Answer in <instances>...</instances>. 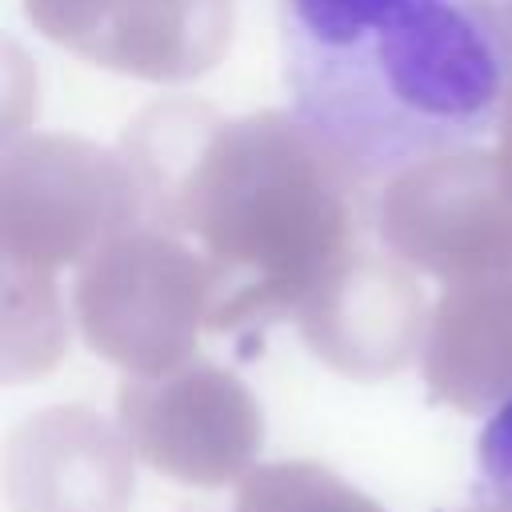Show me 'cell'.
<instances>
[{
    "label": "cell",
    "mask_w": 512,
    "mask_h": 512,
    "mask_svg": "<svg viewBox=\"0 0 512 512\" xmlns=\"http://www.w3.org/2000/svg\"><path fill=\"white\" fill-rule=\"evenodd\" d=\"M148 224L188 236L220 272L216 332L260 336L364 248V176L300 116H220L196 100L144 108L124 148Z\"/></svg>",
    "instance_id": "obj_1"
},
{
    "label": "cell",
    "mask_w": 512,
    "mask_h": 512,
    "mask_svg": "<svg viewBox=\"0 0 512 512\" xmlns=\"http://www.w3.org/2000/svg\"><path fill=\"white\" fill-rule=\"evenodd\" d=\"M296 116L364 180L500 128L512 28L496 0H280Z\"/></svg>",
    "instance_id": "obj_2"
},
{
    "label": "cell",
    "mask_w": 512,
    "mask_h": 512,
    "mask_svg": "<svg viewBox=\"0 0 512 512\" xmlns=\"http://www.w3.org/2000/svg\"><path fill=\"white\" fill-rule=\"evenodd\" d=\"M148 224V200L124 152L72 132L4 140L0 260L4 280L56 284L112 236Z\"/></svg>",
    "instance_id": "obj_3"
},
{
    "label": "cell",
    "mask_w": 512,
    "mask_h": 512,
    "mask_svg": "<svg viewBox=\"0 0 512 512\" xmlns=\"http://www.w3.org/2000/svg\"><path fill=\"white\" fill-rule=\"evenodd\" d=\"M220 300L216 264L160 224L112 236L80 264L72 308L88 348L128 376H160L196 360L200 328Z\"/></svg>",
    "instance_id": "obj_4"
},
{
    "label": "cell",
    "mask_w": 512,
    "mask_h": 512,
    "mask_svg": "<svg viewBox=\"0 0 512 512\" xmlns=\"http://www.w3.org/2000/svg\"><path fill=\"white\" fill-rule=\"evenodd\" d=\"M120 432L160 476L192 488L244 480L264 448V412L248 384L212 364L188 360L160 376H128L116 392Z\"/></svg>",
    "instance_id": "obj_5"
},
{
    "label": "cell",
    "mask_w": 512,
    "mask_h": 512,
    "mask_svg": "<svg viewBox=\"0 0 512 512\" xmlns=\"http://www.w3.org/2000/svg\"><path fill=\"white\" fill-rule=\"evenodd\" d=\"M376 232L408 268L456 284L512 260V200L496 156L444 152L388 176L376 200Z\"/></svg>",
    "instance_id": "obj_6"
},
{
    "label": "cell",
    "mask_w": 512,
    "mask_h": 512,
    "mask_svg": "<svg viewBox=\"0 0 512 512\" xmlns=\"http://www.w3.org/2000/svg\"><path fill=\"white\" fill-rule=\"evenodd\" d=\"M24 12L72 56L152 84L212 72L236 24L232 0H24Z\"/></svg>",
    "instance_id": "obj_7"
},
{
    "label": "cell",
    "mask_w": 512,
    "mask_h": 512,
    "mask_svg": "<svg viewBox=\"0 0 512 512\" xmlns=\"http://www.w3.org/2000/svg\"><path fill=\"white\" fill-rule=\"evenodd\" d=\"M428 300L400 256L360 248L296 312V328L316 360L352 380L396 376L428 340Z\"/></svg>",
    "instance_id": "obj_8"
},
{
    "label": "cell",
    "mask_w": 512,
    "mask_h": 512,
    "mask_svg": "<svg viewBox=\"0 0 512 512\" xmlns=\"http://www.w3.org/2000/svg\"><path fill=\"white\" fill-rule=\"evenodd\" d=\"M4 492L12 512H128L132 444L92 408H44L8 436Z\"/></svg>",
    "instance_id": "obj_9"
},
{
    "label": "cell",
    "mask_w": 512,
    "mask_h": 512,
    "mask_svg": "<svg viewBox=\"0 0 512 512\" xmlns=\"http://www.w3.org/2000/svg\"><path fill=\"white\" fill-rule=\"evenodd\" d=\"M432 400L484 412L512 396V260L444 284L424 340Z\"/></svg>",
    "instance_id": "obj_10"
},
{
    "label": "cell",
    "mask_w": 512,
    "mask_h": 512,
    "mask_svg": "<svg viewBox=\"0 0 512 512\" xmlns=\"http://www.w3.org/2000/svg\"><path fill=\"white\" fill-rule=\"evenodd\" d=\"M236 512H384V508L316 460H276L252 468L240 480Z\"/></svg>",
    "instance_id": "obj_11"
},
{
    "label": "cell",
    "mask_w": 512,
    "mask_h": 512,
    "mask_svg": "<svg viewBox=\"0 0 512 512\" xmlns=\"http://www.w3.org/2000/svg\"><path fill=\"white\" fill-rule=\"evenodd\" d=\"M476 456H480V476H484V488L492 492V500L512 508V396L504 404H496L492 420L480 432Z\"/></svg>",
    "instance_id": "obj_12"
},
{
    "label": "cell",
    "mask_w": 512,
    "mask_h": 512,
    "mask_svg": "<svg viewBox=\"0 0 512 512\" xmlns=\"http://www.w3.org/2000/svg\"><path fill=\"white\" fill-rule=\"evenodd\" d=\"M496 172H500V184L512 200V84H508V100H504V116H500V140H496Z\"/></svg>",
    "instance_id": "obj_13"
},
{
    "label": "cell",
    "mask_w": 512,
    "mask_h": 512,
    "mask_svg": "<svg viewBox=\"0 0 512 512\" xmlns=\"http://www.w3.org/2000/svg\"><path fill=\"white\" fill-rule=\"evenodd\" d=\"M468 512H512V508H508V504H496V500H492V504H484V508H468Z\"/></svg>",
    "instance_id": "obj_14"
},
{
    "label": "cell",
    "mask_w": 512,
    "mask_h": 512,
    "mask_svg": "<svg viewBox=\"0 0 512 512\" xmlns=\"http://www.w3.org/2000/svg\"><path fill=\"white\" fill-rule=\"evenodd\" d=\"M508 16H512V0H508Z\"/></svg>",
    "instance_id": "obj_15"
}]
</instances>
